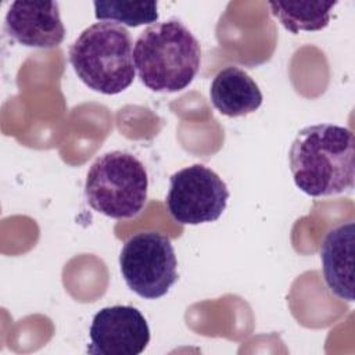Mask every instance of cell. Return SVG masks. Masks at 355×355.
<instances>
[{
  "mask_svg": "<svg viewBox=\"0 0 355 355\" xmlns=\"http://www.w3.org/2000/svg\"><path fill=\"white\" fill-rule=\"evenodd\" d=\"M354 157V133L333 123L301 129L288 153L294 183L311 197L351 191L355 179Z\"/></svg>",
  "mask_w": 355,
  "mask_h": 355,
  "instance_id": "1",
  "label": "cell"
},
{
  "mask_svg": "<svg viewBox=\"0 0 355 355\" xmlns=\"http://www.w3.org/2000/svg\"><path fill=\"white\" fill-rule=\"evenodd\" d=\"M133 64L140 82L153 92L186 89L201 64V47L182 21L171 18L146 28L133 46Z\"/></svg>",
  "mask_w": 355,
  "mask_h": 355,
  "instance_id": "2",
  "label": "cell"
},
{
  "mask_svg": "<svg viewBox=\"0 0 355 355\" xmlns=\"http://www.w3.org/2000/svg\"><path fill=\"white\" fill-rule=\"evenodd\" d=\"M69 62L78 78L101 94H118L135 79L132 37L115 22L86 28L69 47Z\"/></svg>",
  "mask_w": 355,
  "mask_h": 355,
  "instance_id": "3",
  "label": "cell"
},
{
  "mask_svg": "<svg viewBox=\"0 0 355 355\" xmlns=\"http://www.w3.org/2000/svg\"><path fill=\"white\" fill-rule=\"evenodd\" d=\"M148 178L140 159L125 151L100 155L89 168L85 182L87 204L112 219L139 215L147 200Z\"/></svg>",
  "mask_w": 355,
  "mask_h": 355,
  "instance_id": "4",
  "label": "cell"
},
{
  "mask_svg": "<svg viewBox=\"0 0 355 355\" xmlns=\"http://www.w3.org/2000/svg\"><path fill=\"white\" fill-rule=\"evenodd\" d=\"M178 261L171 240L158 232L129 237L119 255L126 286L146 300L165 295L178 280Z\"/></svg>",
  "mask_w": 355,
  "mask_h": 355,
  "instance_id": "5",
  "label": "cell"
},
{
  "mask_svg": "<svg viewBox=\"0 0 355 355\" xmlns=\"http://www.w3.org/2000/svg\"><path fill=\"white\" fill-rule=\"evenodd\" d=\"M229 189L216 172L194 164L169 178L166 207L171 216L182 225L215 222L223 214Z\"/></svg>",
  "mask_w": 355,
  "mask_h": 355,
  "instance_id": "6",
  "label": "cell"
},
{
  "mask_svg": "<svg viewBox=\"0 0 355 355\" xmlns=\"http://www.w3.org/2000/svg\"><path fill=\"white\" fill-rule=\"evenodd\" d=\"M89 354L139 355L150 341V329L141 312L129 305L100 309L90 324Z\"/></svg>",
  "mask_w": 355,
  "mask_h": 355,
  "instance_id": "7",
  "label": "cell"
},
{
  "mask_svg": "<svg viewBox=\"0 0 355 355\" xmlns=\"http://www.w3.org/2000/svg\"><path fill=\"white\" fill-rule=\"evenodd\" d=\"M6 32L26 47L54 49L65 37L55 1H12L6 14Z\"/></svg>",
  "mask_w": 355,
  "mask_h": 355,
  "instance_id": "8",
  "label": "cell"
},
{
  "mask_svg": "<svg viewBox=\"0 0 355 355\" xmlns=\"http://www.w3.org/2000/svg\"><path fill=\"white\" fill-rule=\"evenodd\" d=\"M354 220L341 223L327 232L320 247L324 282L338 298L354 301Z\"/></svg>",
  "mask_w": 355,
  "mask_h": 355,
  "instance_id": "9",
  "label": "cell"
},
{
  "mask_svg": "<svg viewBox=\"0 0 355 355\" xmlns=\"http://www.w3.org/2000/svg\"><path fill=\"white\" fill-rule=\"evenodd\" d=\"M212 105L226 116H244L262 104V93L255 80L237 67L220 69L209 87Z\"/></svg>",
  "mask_w": 355,
  "mask_h": 355,
  "instance_id": "10",
  "label": "cell"
},
{
  "mask_svg": "<svg viewBox=\"0 0 355 355\" xmlns=\"http://www.w3.org/2000/svg\"><path fill=\"white\" fill-rule=\"evenodd\" d=\"M270 12L291 33L324 29L337 1H269Z\"/></svg>",
  "mask_w": 355,
  "mask_h": 355,
  "instance_id": "11",
  "label": "cell"
},
{
  "mask_svg": "<svg viewBox=\"0 0 355 355\" xmlns=\"http://www.w3.org/2000/svg\"><path fill=\"white\" fill-rule=\"evenodd\" d=\"M93 6L98 21L119 22L130 28L153 25L158 19L157 1H94Z\"/></svg>",
  "mask_w": 355,
  "mask_h": 355,
  "instance_id": "12",
  "label": "cell"
}]
</instances>
